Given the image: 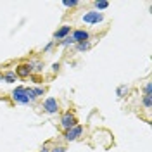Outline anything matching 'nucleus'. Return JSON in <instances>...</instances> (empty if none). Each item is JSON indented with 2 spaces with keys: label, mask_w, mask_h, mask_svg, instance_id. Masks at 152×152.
I'll return each mask as SVG.
<instances>
[{
  "label": "nucleus",
  "mask_w": 152,
  "mask_h": 152,
  "mask_svg": "<svg viewBox=\"0 0 152 152\" xmlns=\"http://www.w3.org/2000/svg\"><path fill=\"white\" fill-rule=\"evenodd\" d=\"M78 124V121H76V116L71 111H66V113L61 116V126L64 128V132H67L69 128H73V126H76Z\"/></svg>",
  "instance_id": "7ed1b4c3"
},
{
  "label": "nucleus",
  "mask_w": 152,
  "mask_h": 152,
  "mask_svg": "<svg viewBox=\"0 0 152 152\" xmlns=\"http://www.w3.org/2000/svg\"><path fill=\"white\" fill-rule=\"evenodd\" d=\"M143 90H145V95H152V83L151 81H147V83H145V86H143Z\"/></svg>",
  "instance_id": "f3484780"
},
{
  "label": "nucleus",
  "mask_w": 152,
  "mask_h": 152,
  "mask_svg": "<svg viewBox=\"0 0 152 152\" xmlns=\"http://www.w3.org/2000/svg\"><path fill=\"white\" fill-rule=\"evenodd\" d=\"M43 94H45V86H35V88H33V95H35L37 99Z\"/></svg>",
  "instance_id": "2eb2a0df"
},
{
  "label": "nucleus",
  "mask_w": 152,
  "mask_h": 152,
  "mask_svg": "<svg viewBox=\"0 0 152 152\" xmlns=\"http://www.w3.org/2000/svg\"><path fill=\"white\" fill-rule=\"evenodd\" d=\"M59 45H61V47H69V45H75V40H73V38H71V35H69L67 38L61 40V42H59Z\"/></svg>",
  "instance_id": "ddd939ff"
},
{
  "label": "nucleus",
  "mask_w": 152,
  "mask_h": 152,
  "mask_svg": "<svg viewBox=\"0 0 152 152\" xmlns=\"http://www.w3.org/2000/svg\"><path fill=\"white\" fill-rule=\"evenodd\" d=\"M142 102H143V105H145V109H151L152 107V95H143Z\"/></svg>",
  "instance_id": "4468645a"
},
{
  "label": "nucleus",
  "mask_w": 152,
  "mask_h": 152,
  "mask_svg": "<svg viewBox=\"0 0 152 152\" xmlns=\"http://www.w3.org/2000/svg\"><path fill=\"white\" fill-rule=\"evenodd\" d=\"M71 31H73V28L71 26H67V24H64V26H61V28L57 29L56 33H54V42H61V40H64V38H67L69 35H71Z\"/></svg>",
  "instance_id": "6e6552de"
},
{
  "label": "nucleus",
  "mask_w": 152,
  "mask_h": 152,
  "mask_svg": "<svg viewBox=\"0 0 152 152\" xmlns=\"http://www.w3.org/2000/svg\"><path fill=\"white\" fill-rule=\"evenodd\" d=\"M78 4H80L78 0H64V2H62V5H64V7H76Z\"/></svg>",
  "instance_id": "dca6fc26"
},
{
  "label": "nucleus",
  "mask_w": 152,
  "mask_h": 152,
  "mask_svg": "<svg viewBox=\"0 0 152 152\" xmlns=\"http://www.w3.org/2000/svg\"><path fill=\"white\" fill-rule=\"evenodd\" d=\"M50 152H66V149H64V147H61V145H57V147H54Z\"/></svg>",
  "instance_id": "aec40b11"
},
{
  "label": "nucleus",
  "mask_w": 152,
  "mask_h": 152,
  "mask_svg": "<svg viewBox=\"0 0 152 152\" xmlns=\"http://www.w3.org/2000/svg\"><path fill=\"white\" fill-rule=\"evenodd\" d=\"M43 111L47 114H56L59 111V100L56 97H47L43 100Z\"/></svg>",
  "instance_id": "39448f33"
},
{
  "label": "nucleus",
  "mask_w": 152,
  "mask_h": 152,
  "mask_svg": "<svg viewBox=\"0 0 152 152\" xmlns=\"http://www.w3.org/2000/svg\"><path fill=\"white\" fill-rule=\"evenodd\" d=\"M59 69H61V64H59V62H54V64H52V73H57Z\"/></svg>",
  "instance_id": "6ab92c4d"
},
{
  "label": "nucleus",
  "mask_w": 152,
  "mask_h": 152,
  "mask_svg": "<svg viewBox=\"0 0 152 152\" xmlns=\"http://www.w3.org/2000/svg\"><path fill=\"white\" fill-rule=\"evenodd\" d=\"M12 100L16 104H21V105H28L29 104V99L26 95V86H16L12 90Z\"/></svg>",
  "instance_id": "f257e3e1"
},
{
  "label": "nucleus",
  "mask_w": 152,
  "mask_h": 152,
  "mask_svg": "<svg viewBox=\"0 0 152 152\" xmlns=\"http://www.w3.org/2000/svg\"><path fill=\"white\" fill-rule=\"evenodd\" d=\"M54 43H56V42H54V40H52V42H48L47 45H45V47H43V52H45V54H47L48 50H50V48L54 47Z\"/></svg>",
  "instance_id": "a211bd4d"
},
{
  "label": "nucleus",
  "mask_w": 152,
  "mask_h": 152,
  "mask_svg": "<svg viewBox=\"0 0 152 152\" xmlns=\"http://www.w3.org/2000/svg\"><path fill=\"white\" fill-rule=\"evenodd\" d=\"M130 92V88H128V85H119L118 88H116V95L119 97V99H123L124 95Z\"/></svg>",
  "instance_id": "9b49d317"
},
{
  "label": "nucleus",
  "mask_w": 152,
  "mask_h": 152,
  "mask_svg": "<svg viewBox=\"0 0 152 152\" xmlns=\"http://www.w3.org/2000/svg\"><path fill=\"white\" fill-rule=\"evenodd\" d=\"M81 21L85 23V24H99L100 21H104V14L102 12H97V10H88L85 12L83 16H81Z\"/></svg>",
  "instance_id": "f03ea898"
},
{
  "label": "nucleus",
  "mask_w": 152,
  "mask_h": 152,
  "mask_svg": "<svg viewBox=\"0 0 152 152\" xmlns=\"http://www.w3.org/2000/svg\"><path fill=\"white\" fill-rule=\"evenodd\" d=\"M81 135H83V126L76 124V126L69 128V130L64 133V138H66V142H76V140H78Z\"/></svg>",
  "instance_id": "20e7f679"
},
{
  "label": "nucleus",
  "mask_w": 152,
  "mask_h": 152,
  "mask_svg": "<svg viewBox=\"0 0 152 152\" xmlns=\"http://www.w3.org/2000/svg\"><path fill=\"white\" fill-rule=\"evenodd\" d=\"M0 80H4V81H7V83H14V81L18 80V76H16L14 71H5V73L0 75Z\"/></svg>",
  "instance_id": "1a4fd4ad"
},
{
  "label": "nucleus",
  "mask_w": 152,
  "mask_h": 152,
  "mask_svg": "<svg viewBox=\"0 0 152 152\" xmlns=\"http://www.w3.org/2000/svg\"><path fill=\"white\" fill-rule=\"evenodd\" d=\"M75 45H76V50L78 52H86V50H90V47H92L90 42H81V43H75Z\"/></svg>",
  "instance_id": "f8f14e48"
},
{
  "label": "nucleus",
  "mask_w": 152,
  "mask_h": 152,
  "mask_svg": "<svg viewBox=\"0 0 152 152\" xmlns=\"http://www.w3.org/2000/svg\"><path fill=\"white\" fill-rule=\"evenodd\" d=\"M16 76L18 78H28V76L33 75V69H31V66H29V62H21L18 67H16Z\"/></svg>",
  "instance_id": "423d86ee"
},
{
  "label": "nucleus",
  "mask_w": 152,
  "mask_h": 152,
  "mask_svg": "<svg viewBox=\"0 0 152 152\" xmlns=\"http://www.w3.org/2000/svg\"><path fill=\"white\" fill-rule=\"evenodd\" d=\"M71 38L75 40V43L88 42V40H90V33H88L86 29H73V31H71Z\"/></svg>",
  "instance_id": "0eeeda50"
},
{
  "label": "nucleus",
  "mask_w": 152,
  "mask_h": 152,
  "mask_svg": "<svg viewBox=\"0 0 152 152\" xmlns=\"http://www.w3.org/2000/svg\"><path fill=\"white\" fill-rule=\"evenodd\" d=\"M40 152H50V151H48V149H45V147H43V149H42V151H40Z\"/></svg>",
  "instance_id": "412c9836"
},
{
  "label": "nucleus",
  "mask_w": 152,
  "mask_h": 152,
  "mask_svg": "<svg viewBox=\"0 0 152 152\" xmlns=\"http://www.w3.org/2000/svg\"><path fill=\"white\" fill-rule=\"evenodd\" d=\"M94 5H95V9H97V12H102V10H105L109 7V2L107 0H95Z\"/></svg>",
  "instance_id": "9d476101"
}]
</instances>
